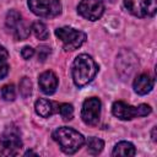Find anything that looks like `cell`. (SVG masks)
I'll list each match as a JSON object with an SVG mask.
<instances>
[{
    "label": "cell",
    "instance_id": "6da1fadb",
    "mask_svg": "<svg viewBox=\"0 0 157 157\" xmlns=\"http://www.w3.org/2000/svg\"><path fill=\"white\" fill-rule=\"evenodd\" d=\"M98 72V65L87 54H80L72 63V80L77 87L90 83Z\"/></svg>",
    "mask_w": 157,
    "mask_h": 157
},
{
    "label": "cell",
    "instance_id": "7a4b0ae2",
    "mask_svg": "<svg viewBox=\"0 0 157 157\" xmlns=\"http://www.w3.org/2000/svg\"><path fill=\"white\" fill-rule=\"evenodd\" d=\"M53 139L59 144L60 148L67 155L75 153L85 142L83 136L78 131L67 126L58 128L53 132Z\"/></svg>",
    "mask_w": 157,
    "mask_h": 157
},
{
    "label": "cell",
    "instance_id": "3957f363",
    "mask_svg": "<svg viewBox=\"0 0 157 157\" xmlns=\"http://www.w3.org/2000/svg\"><path fill=\"white\" fill-rule=\"evenodd\" d=\"M112 112L120 120H131L136 117L148 115L151 113V107L147 104H140L137 107H132L125 102L118 101L113 103Z\"/></svg>",
    "mask_w": 157,
    "mask_h": 157
},
{
    "label": "cell",
    "instance_id": "277c9868",
    "mask_svg": "<svg viewBox=\"0 0 157 157\" xmlns=\"http://www.w3.org/2000/svg\"><path fill=\"white\" fill-rule=\"evenodd\" d=\"M55 36L61 40L64 49L67 52H71V50L80 48L86 40V34L81 31L72 28V27L56 28Z\"/></svg>",
    "mask_w": 157,
    "mask_h": 157
},
{
    "label": "cell",
    "instance_id": "5b68a950",
    "mask_svg": "<svg viewBox=\"0 0 157 157\" xmlns=\"http://www.w3.org/2000/svg\"><path fill=\"white\" fill-rule=\"evenodd\" d=\"M28 7L34 15L44 18L56 17L61 12L60 0H28Z\"/></svg>",
    "mask_w": 157,
    "mask_h": 157
},
{
    "label": "cell",
    "instance_id": "8992f818",
    "mask_svg": "<svg viewBox=\"0 0 157 157\" xmlns=\"http://www.w3.org/2000/svg\"><path fill=\"white\" fill-rule=\"evenodd\" d=\"M115 66H117V72L119 74V76L123 80H126L134 75V72L136 71L139 66V61H137L136 55L132 52L124 49L118 54Z\"/></svg>",
    "mask_w": 157,
    "mask_h": 157
},
{
    "label": "cell",
    "instance_id": "52a82bcc",
    "mask_svg": "<svg viewBox=\"0 0 157 157\" xmlns=\"http://www.w3.org/2000/svg\"><path fill=\"white\" fill-rule=\"evenodd\" d=\"M0 148L4 155H16L22 148L20 131L15 126H9L0 136Z\"/></svg>",
    "mask_w": 157,
    "mask_h": 157
},
{
    "label": "cell",
    "instance_id": "ba28073f",
    "mask_svg": "<svg viewBox=\"0 0 157 157\" xmlns=\"http://www.w3.org/2000/svg\"><path fill=\"white\" fill-rule=\"evenodd\" d=\"M6 27L17 40L26 39L29 36V26L22 20L20 12L10 10L6 15Z\"/></svg>",
    "mask_w": 157,
    "mask_h": 157
},
{
    "label": "cell",
    "instance_id": "9c48e42d",
    "mask_svg": "<svg viewBox=\"0 0 157 157\" xmlns=\"http://www.w3.org/2000/svg\"><path fill=\"white\" fill-rule=\"evenodd\" d=\"M124 5L130 13L137 17L153 16L157 10V0H124Z\"/></svg>",
    "mask_w": 157,
    "mask_h": 157
},
{
    "label": "cell",
    "instance_id": "30bf717a",
    "mask_svg": "<svg viewBox=\"0 0 157 157\" xmlns=\"http://www.w3.org/2000/svg\"><path fill=\"white\" fill-rule=\"evenodd\" d=\"M101 117V101L96 97L87 98L82 104L81 118L85 124L94 126L98 124Z\"/></svg>",
    "mask_w": 157,
    "mask_h": 157
},
{
    "label": "cell",
    "instance_id": "8fae6325",
    "mask_svg": "<svg viewBox=\"0 0 157 157\" xmlns=\"http://www.w3.org/2000/svg\"><path fill=\"white\" fill-rule=\"evenodd\" d=\"M104 11V5L102 0H81L77 6V12L90 21L98 20Z\"/></svg>",
    "mask_w": 157,
    "mask_h": 157
},
{
    "label": "cell",
    "instance_id": "7c38bea8",
    "mask_svg": "<svg viewBox=\"0 0 157 157\" xmlns=\"http://www.w3.org/2000/svg\"><path fill=\"white\" fill-rule=\"evenodd\" d=\"M38 83L45 94H53L58 87V77L53 71H44L39 75Z\"/></svg>",
    "mask_w": 157,
    "mask_h": 157
},
{
    "label": "cell",
    "instance_id": "4fadbf2b",
    "mask_svg": "<svg viewBox=\"0 0 157 157\" xmlns=\"http://www.w3.org/2000/svg\"><path fill=\"white\" fill-rule=\"evenodd\" d=\"M132 86L137 94H147L153 88V78L146 74H141L135 77Z\"/></svg>",
    "mask_w": 157,
    "mask_h": 157
},
{
    "label": "cell",
    "instance_id": "5bb4252c",
    "mask_svg": "<svg viewBox=\"0 0 157 157\" xmlns=\"http://www.w3.org/2000/svg\"><path fill=\"white\" fill-rule=\"evenodd\" d=\"M34 108H36L37 114L43 117V118H48L54 113L53 103L48 99H44V98H39L38 101H36Z\"/></svg>",
    "mask_w": 157,
    "mask_h": 157
},
{
    "label": "cell",
    "instance_id": "9a60e30c",
    "mask_svg": "<svg viewBox=\"0 0 157 157\" xmlns=\"http://www.w3.org/2000/svg\"><path fill=\"white\" fill-rule=\"evenodd\" d=\"M113 156H124V157H129V156H134L135 155V147L131 142L128 141H120L118 142L112 152Z\"/></svg>",
    "mask_w": 157,
    "mask_h": 157
},
{
    "label": "cell",
    "instance_id": "2e32d148",
    "mask_svg": "<svg viewBox=\"0 0 157 157\" xmlns=\"http://www.w3.org/2000/svg\"><path fill=\"white\" fill-rule=\"evenodd\" d=\"M104 147V142L98 137H90L87 140V150L91 155H98Z\"/></svg>",
    "mask_w": 157,
    "mask_h": 157
},
{
    "label": "cell",
    "instance_id": "e0dca14e",
    "mask_svg": "<svg viewBox=\"0 0 157 157\" xmlns=\"http://www.w3.org/2000/svg\"><path fill=\"white\" fill-rule=\"evenodd\" d=\"M31 29L33 31L34 36H36L38 39L44 40V39H47V38H48V36H49V32H48V29H47V26H45L43 22L36 21V22L32 25Z\"/></svg>",
    "mask_w": 157,
    "mask_h": 157
},
{
    "label": "cell",
    "instance_id": "ac0fdd59",
    "mask_svg": "<svg viewBox=\"0 0 157 157\" xmlns=\"http://www.w3.org/2000/svg\"><path fill=\"white\" fill-rule=\"evenodd\" d=\"M20 92H21L22 97H25V98L31 96V93H32V82L28 77H22V80L20 81Z\"/></svg>",
    "mask_w": 157,
    "mask_h": 157
},
{
    "label": "cell",
    "instance_id": "d6986e66",
    "mask_svg": "<svg viewBox=\"0 0 157 157\" xmlns=\"http://www.w3.org/2000/svg\"><path fill=\"white\" fill-rule=\"evenodd\" d=\"M59 113L64 120H71L74 117V108L69 103H64L59 107Z\"/></svg>",
    "mask_w": 157,
    "mask_h": 157
},
{
    "label": "cell",
    "instance_id": "ffe728a7",
    "mask_svg": "<svg viewBox=\"0 0 157 157\" xmlns=\"http://www.w3.org/2000/svg\"><path fill=\"white\" fill-rule=\"evenodd\" d=\"M1 96L5 101H13L16 98V88L13 85H5L1 90Z\"/></svg>",
    "mask_w": 157,
    "mask_h": 157
},
{
    "label": "cell",
    "instance_id": "44dd1931",
    "mask_svg": "<svg viewBox=\"0 0 157 157\" xmlns=\"http://www.w3.org/2000/svg\"><path fill=\"white\" fill-rule=\"evenodd\" d=\"M50 53H52V49L49 47H47V45H39L38 49H37V58H38L39 61L43 63V61L47 60V58L50 55Z\"/></svg>",
    "mask_w": 157,
    "mask_h": 157
},
{
    "label": "cell",
    "instance_id": "7402d4cb",
    "mask_svg": "<svg viewBox=\"0 0 157 157\" xmlns=\"http://www.w3.org/2000/svg\"><path fill=\"white\" fill-rule=\"evenodd\" d=\"M21 55H22L23 59L28 60V59H31L34 55V49L32 47H28V45L27 47H23L22 50H21Z\"/></svg>",
    "mask_w": 157,
    "mask_h": 157
},
{
    "label": "cell",
    "instance_id": "603a6c76",
    "mask_svg": "<svg viewBox=\"0 0 157 157\" xmlns=\"http://www.w3.org/2000/svg\"><path fill=\"white\" fill-rule=\"evenodd\" d=\"M9 72V65L5 63V60H0V80H2Z\"/></svg>",
    "mask_w": 157,
    "mask_h": 157
},
{
    "label": "cell",
    "instance_id": "cb8c5ba5",
    "mask_svg": "<svg viewBox=\"0 0 157 157\" xmlns=\"http://www.w3.org/2000/svg\"><path fill=\"white\" fill-rule=\"evenodd\" d=\"M9 58V53H7V50L0 44V60H6Z\"/></svg>",
    "mask_w": 157,
    "mask_h": 157
},
{
    "label": "cell",
    "instance_id": "d4e9b609",
    "mask_svg": "<svg viewBox=\"0 0 157 157\" xmlns=\"http://www.w3.org/2000/svg\"><path fill=\"white\" fill-rule=\"evenodd\" d=\"M156 130H157V129H156V126H155V128L152 129V140H153V141H156Z\"/></svg>",
    "mask_w": 157,
    "mask_h": 157
},
{
    "label": "cell",
    "instance_id": "484cf974",
    "mask_svg": "<svg viewBox=\"0 0 157 157\" xmlns=\"http://www.w3.org/2000/svg\"><path fill=\"white\" fill-rule=\"evenodd\" d=\"M109 1H110V2H114V0H109Z\"/></svg>",
    "mask_w": 157,
    "mask_h": 157
}]
</instances>
